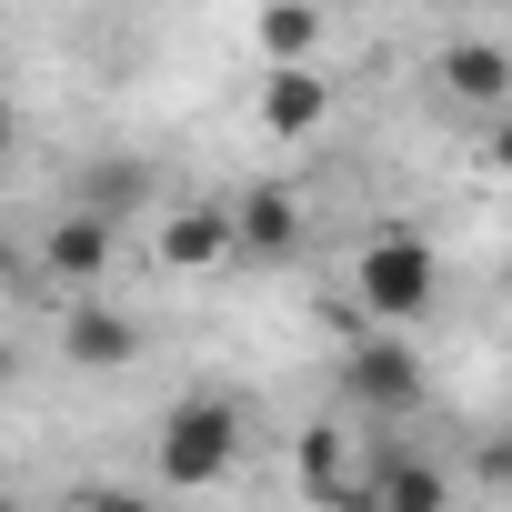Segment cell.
Segmentation results:
<instances>
[{"label":"cell","mask_w":512,"mask_h":512,"mask_svg":"<svg viewBox=\"0 0 512 512\" xmlns=\"http://www.w3.org/2000/svg\"><path fill=\"white\" fill-rule=\"evenodd\" d=\"M11 372H21V362H11V342H0V382H11Z\"/></svg>","instance_id":"16"},{"label":"cell","mask_w":512,"mask_h":512,"mask_svg":"<svg viewBox=\"0 0 512 512\" xmlns=\"http://www.w3.org/2000/svg\"><path fill=\"white\" fill-rule=\"evenodd\" d=\"M352 302L372 312V322H422L432 302H442V251L422 241V231H372L362 251H352Z\"/></svg>","instance_id":"1"},{"label":"cell","mask_w":512,"mask_h":512,"mask_svg":"<svg viewBox=\"0 0 512 512\" xmlns=\"http://www.w3.org/2000/svg\"><path fill=\"white\" fill-rule=\"evenodd\" d=\"M11 151H21V111H11V101H0V161H11Z\"/></svg>","instance_id":"15"},{"label":"cell","mask_w":512,"mask_h":512,"mask_svg":"<svg viewBox=\"0 0 512 512\" xmlns=\"http://www.w3.org/2000/svg\"><path fill=\"white\" fill-rule=\"evenodd\" d=\"M452 482L432 472V462H362V482H352V502H372V512H432Z\"/></svg>","instance_id":"10"},{"label":"cell","mask_w":512,"mask_h":512,"mask_svg":"<svg viewBox=\"0 0 512 512\" xmlns=\"http://www.w3.org/2000/svg\"><path fill=\"white\" fill-rule=\"evenodd\" d=\"M482 482H492V492H512V432H492V442H482Z\"/></svg>","instance_id":"13"},{"label":"cell","mask_w":512,"mask_h":512,"mask_svg":"<svg viewBox=\"0 0 512 512\" xmlns=\"http://www.w3.org/2000/svg\"><path fill=\"white\" fill-rule=\"evenodd\" d=\"M131 352H141V322H131L121 302H91V292H81V302L61 312V362H71V372H121Z\"/></svg>","instance_id":"5"},{"label":"cell","mask_w":512,"mask_h":512,"mask_svg":"<svg viewBox=\"0 0 512 512\" xmlns=\"http://www.w3.org/2000/svg\"><path fill=\"white\" fill-rule=\"evenodd\" d=\"M322 121H332V81L312 61H272L262 71V131L272 141H312Z\"/></svg>","instance_id":"7"},{"label":"cell","mask_w":512,"mask_h":512,"mask_svg":"<svg viewBox=\"0 0 512 512\" xmlns=\"http://www.w3.org/2000/svg\"><path fill=\"white\" fill-rule=\"evenodd\" d=\"M442 91H452L462 111L492 121V111L512 101V51H492V41H452V51H442Z\"/></svg>","instance_id":"9"},{"label":"cell","mask_w":512,"mask_h":512,"mask_svg":"<svg viewBox=\"0 0 512 512\" xmlns=\"http://www.w3.org/2000/svg\"><path fill=\"white\" fill-rule=\"evenodd\" d=\"M151 462H161L171 492H211V482L241 462V412H231L221 392H181V402L161 412V432H151Z\"/></svg>","instance_id":"2"},{"label":"cell","mask_w":512,"mask_h":512,"mask_svg":"<svg viewBox=\"0 0 512 512\" xmlns=\"http://www.w3.org/2000/svg\"><path fill=\"white\" fill-rule=\"evenodd\" d=\"M492 171H512V101L492 111Z\"/></svg>","instance_id":"14"},{"label":"cell","mask_w":512,"mask_h":512,"mask_svg":"<svg viewBox=\"0 0 512 512\" xmlns=\"http://www.w3.org/2000/svg\"><path fill=\"white\" fill-rule=\"evenodd\" d=\"M342 402H352L372 432L402 422V412H422V362H412V342H392V322L342 352Z\"/></svg>","instance_id":"3"},{"label":"cell","mask_w":512,"mask_h":512,"mask_svg":"<svg viewBox=\"0 0 512 512\" xmlns=\"http://www.w3.org/2000/svg\"><path fill=\"white\" fill-rule=\"evenodd\" d=\"M231 221H241V262H292V251H302V201L282 181H251L231 201Z\"/></svg>","instance_id":"8"},{"label":"cell","mask_w":512,"mask_h":512,"mask_svg":"<svg viewBox=\"0 0 512 512\" xmlns=\"http://www.w3.org/2000/svg\"><path fill=\"white\" fill-rule=\"evenodd\" d=\"M141 191H151V171H141V161H101L81 201H101V211H141Z\"/></svg>","instance_id":"12"},{"label":"cell","mask_w":512,"mask_h":512,"mask_svg":"<svg viewBox=\"0 0 512 512\" xmlns=\"http://www.w3.org/2000/svg\"><path fill=\"white\" fill-rule=\"evenodd\" d=\"M111 262H121V211H101V201H81V211H61V221L41 231V272H51L61 292H101Z\"/></svg>","instance_id":"4"},{"label":"cell","mask_w":512,"mask_h":512,"mask_svg":"<svg viewBox=\"0 0 512 512\" xmlns=\"http://www.w3.org/2000/svg\"><path fill=\"white\" fill-rule=\"evenodd\" d=\"M251 41H262V61H312L322 51V0H262Z\"/></svg>","instance_id":"11"},{"label":"cell","mask_w":512,"mask_h":512,"mask_svg":"<svg viewBox=\"0 0 512 512\" xmlns=\"http://www.w3.org/2000/svg\"><path fill=\"white\" fill-rule=\"evenodd\" d=\"M221 262H241V221L221 201H181L161 221V272H221Z\"/></svg>","instance_id":"6"}]
</instances>
